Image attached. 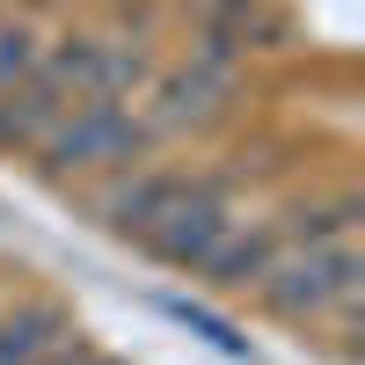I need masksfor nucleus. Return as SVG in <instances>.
Here are the masks:
<instances>
[{"mask_svg":"<svg viewBox=\"0 0 365 365\" xmlns=\"http://www.w3.org/2000/svg\"><path fill=\"white\" fill-rule=\"evenodd\" d=\"M263 299L278 314H292V322H307V314H351L358 307V249L351 241H322V249H299V256H270V270H263Z\"/></svg>","mask_w":365,"mask_h":365,"instance_id":"1","label":"nucleus"},{"mask_svg":"<svg viewBox=\"0 0 365 365\" xmlns=\"http://www.w3.org/2000/svg\"><path fill=\"white\" fill-rule=\"evenodd\" d=\"M146 139H154V132H146V117H139L132 103L88 96V103H73L66 117H58L37 146H44L51 168H96V161H132Z\"/></svg>","mask_w":365,"mask_h":365,"instance_id":"2","label":"nucleus"},{"mask_svg":"<svg viewBox=\"0 0 365 365\" xmlns=\"http://www.w3.org/2000/svg\"><path fill=\"white\" fill-rule=\"evenodd\" d=\"M227 234H234V212L220 205V182H197V190H190V197H175V205H168L139 241H146L161 263H175V270H205L212 249H220Z\"/></svg>","mask_w":365,"mask_h":365,"instance_id":"3","label":"nucleus"},{"mask_svg":"<svg viewBox=\"0 0 365 365\" xmlns=\"http://www.w3.org/2000/svg\"><path fill=\"white\" fill-rule=\"evenodd\" d=\"M227 51H234V44L205 37L197 66H190V73H175V81H161V103H154V117H146V132H182V125H205V117L220 110V96H227Z\"/></svg>","mask_w":365,"mask_h":365,"instance_id":"4","label":"nucleus"},{"mask_svg":"<svg viewBox=\"0 0 365 365\" xmlns=\"http://www.w3.org/2000/svg\"><path fill=\"white\" fill-rule=\"evenodd\" d=\"M197 182H205V175H139V182H125V190L110 197V227H117V234H146L175 197H190Z\"/></svg>","mask_w":365,"mask_h":365,"instance_id":"5","label":"nucleus"},{"mask_svg":"<svg viewBox=\"0 0 365 365\" xmlns=\"http://www.w3.org/2000/svg\"><path fill=\"white\" fill-rule=\"evenodd\" d=\"M58 344H66V314L58 307H15L0 322V365H37Z\"/></svg>","mask_w":365,"mask_h":365,"instance_id":"6","label":"nucleus"},{"mask_svg":"<svg viewBox=\"0 0 365 365\" xmlns=\"http://www.w3.org/2000/svg\"><path fill=\"white\" fill-rule=\"evenodd\" d=\"M270 256H278V234H263V227H241V220H234V234L212 249L205 270H212L220 285H249V278H263V270H270Z\"/></svg>","mask_w":365,"mask_h":365,"instance_id":"7","label":"nucleus"},{"mask_svg":"<svg viewBox=\"0 0 365 365\" xmlns=\"http://www.w3.org/2000/svg\"><path fill=\"white\" fill-rule=\"evenodd\" d=\"M29 66H37V37L29 29H0V88H15Z\"/></svg>","mask_w":365,"mask_h":365,"instance_id":"8","label":"nucleus"},{"mask_svg":"<svg viewBox=\"0 0 365 365\" xmlns=\"http://www.w3.org/2000/svg\"><path fill=\"white\" fill-rule=\"evenodd\" d=\"M37 365H110V358H96V351H81V344H73V351H66V344H58V351H44Z\"/></svg>","mask_w":365,"mask_h":365,"instance_id":"9","label":"nucleus"}]
</instances>
